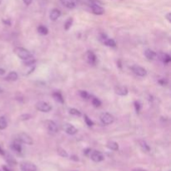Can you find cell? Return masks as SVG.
<instances>
[{"instance_id": "cell-30", "label": "cell", "mask_w": 171, "mask_h": 171, "mask_svg": "<svg viewBox=\"0 0 171 171\" xmlns=\"http://www.w3.org/2000/svg\"><path fill=\"white\" fill-rule=\"evenodd\" d=\"M7 161L10 164H16V160L13 156H11L10 154L7 155Z\"/></svg>"}, {"instance_id": "cell-33", "label": "cell", "mask_w": 171, "mask_h": 171, "mask_svg": "<svg viewBox=\"0 0 171 171\" xmlns=\"http://www.w3.org/2000/svg\"><path fill=\"white\" fill-rule=\"evenodd\" d=\"M134 107H135V111H136V113H139L140 109H141V105H140V104H139V102L138 101L134 102Z\"/></svg>"}, {"instance_id": "cell-42", "label": "cell", "mask_w": 171, "mask_h": 171, "mask_svg": "<svg viewBox=\"0 0 171 171\" xmlns=\"http://www.w3.org/2000/svg\"><path fill=\"white\" fill-rule=\"evenodd\" d=\"M133 171H146L143 170V169H140V168H136V169H134Z\"/></svg>"}, {"instance_id": "cell-10", "label": "cell", "mask_w": 171, "mask_h": 171, "mask_svg": "<svg viewBox=\"0 0 171 171\" xmlns=\"http://www.w3.org/2000/svg\"><path fill=\"white\" fill-rule=\"evenodd\" d=\"M60 2L64 7L70 9L76 8L79 4V0H60Z\"/></svg>"}, {"instance_id": "cell-14", "label": "cell", "mask_w": 171, "mask_h": 171, "mask_svg": "<svg viewBox=\"0 0 171 171\" xmlns=\"http://www.w3.org/2000/svg\"><path fill=\"white\" fill-rule=\"evenodd\" d=\"M114 91H115V93L118 95H120V96H125V95H127L128 93H129V90H128L127 87L121 86V85L116 86L115 88H114Z\"/></svg>"}, {"instance_id": "cell-22", "label": "cell", "mask_w": 171, "mask_h": 171, "mask_svg": "<svg viewBox=\"0 0 171 171\" xmlns=\"http://www.w3.org/2000/svg\"><path fill=\"white\" fill-rule=\"evenodd\" d=\"M8 126V121L6 120L4 116H1L0 117V130H5Z\"/></svg>"}, {"instance_id": "cell-5", "label": "cell", "mask_w": 171, "mask_h": 171, "mask_svg": "<svg viewBox=\"0 0 171 171\" xmlns=\"http://www.w3.org/2000/svg\"><path fill=\"white\" fill-rule=\"evenodd\" d=\"M36 109H37L38 110L41 111V112L48 113V112H49L52 109V107L47 102L39 101L36 104Z\"/></svg>"}, {"instance_id": "cell-21", "label": "cell", "mask_w": 171, "mask_h": 171, "mask_svg": "<svg viewBox=\"0 0 171 171\" xmlns=\"http://www.w3.org/2000/svg\"><path fill=\"white\" fill-rule=\"evenodd\" d=\"M139 145H140V147H141V149H143V151H145V152H149V150H150V147L148 145V143H146L144 140H143V139H140L139 141Z\"/></svg>"}, {"instance_id": "cell-8", "label": "cell", "mask_w": 171, "mask_h": 171, "mask_svg": "<svg viewBox=\"0 0 171 171\" xmlns=\"http://www.w3.org/2000/svg\"><path fill=\"white\" fill-rule=\"evenodd\" d=\"M99 39H100V41H101L104 44H105L106 46L113 47V48L116 47L115 41H114V39H112V38H109L107 37L105 34H102Z\"/></svg>"}, {"instance_id": "cell-23", "label": "cell", "mask_w": 171, "mask_h": 171, "mask_svg": "<svg viewBox=\"0 0 171 171\" xmlns=\"http://www.w3.org/2000/svg\"><path fill=\"white\" fill-rule=\"evenodd\" d=\"M38 32L40 34L46 35V34H48V33H49V29H48L45 26H43V25H39V26L38 27Z\"/></svg>"}, {"instance_id": "cell-32", "label": "cell", "mask_w": 171, "mask_h": 171, "mask_svg": "<svg viewBox=\"0 0 171 171\" xmlns=\"http://www.w3.org/2000/svg\"><path fill=\"white\" fill-rule=\"evenodd\" d=\"M79 95L81 96V97L83 98V99H87L88 97H89V94L88 93L87 91H79Z\"/></svg>"}, {"instance_id": "cell-43", "label": "cell", "mask_w": 171, "mask_h": 171, "mask_svg": "<svg viewBox=\"0 0 171 171\" xmlns=\"http://www.w3.org/2000/svg\"><path fill=\"white\" fill-rule=\"evenodd\" d=\"M3 169H4V171H10L9 170V168L7 166H3Z\"/></svg>"}, {"instance_id": "cell-18", "label": "cell", "mask_w": 171, "mask_h": 171, "mask_svg": "<svg viewBox=\"0 0 171 171\" xmlns=\"http://www.w3.org/2000/svg\"><path fill=\"white\" fill-rule=\"evenodd\" d=\"M18 78H19L18 74L15 71H12V72H10L9 74L7 75L6 79L9 80V81H16L18 79Z\"/></svg>"}, {"instance_id": "cell-26", "label": "cell", "mask_w": 171, "mask_h": 171, "mask_svg": "<svg viewBox=\"0 0 171 171\" xmlns=\"http://www.w3.org/2000/svg\"><path fill=\"white\" fill-rule=\"evenodd\" d=\"M57 152H58V154L60 155V156H62V157H68L69 156V154H68V153L65 151L64 149L62 148H58L57 149Z\"/></svg>"}, {"instance_id": "cell-24", "label": "cell", "mask_w": 171, "mask_h": 171, "mask_svg": "<svg viewBox=\"0 0 171 171\" xmlns=\"http://www.w3.org/2000/svg\"><path fill=\"white\" fill-rule=\"evenodd\" d=\"M161 59L164 64H170L171 61V57L168 54H161Z\"/></svg>"}, {"instance_id": "cell-37", "label": "cell", "mask_w": 171, "mask_h": 171, "mask_svg": "<svg viewBox=\"0 0 171 171\" xmlns=\"http://www.w3.org/2000/svg\"><path fill=\"white\" fill-rule=\"evenodd\" d=\"M3 23H5L6 25H9V26L11 25V21H10V20H6V19H4V20H3Z\"/></svg>"}, {"instance_id": "cell-45", "label": "cell", "mask_w": 171, "mask_h": 171, "mask_svg": "<svg viewBox=\"0 0 171 171\" xmlns=\"http://www.w3.org/2000/svg\"><path fill=\"white\" fill-rule=\"evenodd\" d=\"M1 3H2V0H0V4H1Z\"/></svg>"}, {"instance_id": "cell-19", "label": "cell", "mask_w": 171, "mask_h": 171, "mask_svg": "<svg viewBox=\"0 0 171 171\" xmlns=\"http://www.w3.org/2000/svg\"><path fill=\"white\" fill-rule=\"evenodd\" d=\"M53 97L55 99L56 101L59 102L61 104H64V97H63V95L61 94L60 92H54L53 93Z\"/></svg>"}, {"instance_id": "cell-6", "label": "cell", "mask_w": 171, "mask_h": 171, "mask_svg": "<svg viewBox=\"0 0 171 171\" xmlns=\"http://www.w3.org/2000/svg\"><path fill=\"white\" fill-rule=\"evenodd\" d=\"M85 59L88 64L90 65H95L97 63V57L93 51L88 50L85 54Z\"/></svg>"}, {"instance_id": "cell-41", "label": "cell", "mask_w": 171, "mask_h": 171, "mask_svg": "<svg viewBox=\"0 0 171 171\" xmlns=\"http://www.w3.org/2000/svg\"><path fill=\"white\" fill-rule=\"evenodd\" d=\"M5 74V70L0 68V75H4Z\"/></svg>"}, {"instance_id": "cell-11", "label": "cell", "mask_w": 171, "mask_h": 171, "mask_svg": "<svg viewBox=\"0 0 171 171\" xmlns=\"http://www.w3.org/2000/svg\"><path fill=\"white\" fill-rule=\"evenodd\" d=\"M45 126H46L47 130H49L51 133L56 134L59 131V128L55 124V122H54L53 120H47L45 121Z\"/></svg>"}, {"instance_id": "cell-36", "label": "cell", "mask_w": 171, "mask_h": 171, "mask_svg": "<svg viewBox=\"0 0 171 171\" xmlns=\"http://www.w3.org/2000/svg\"><path fill=\"white\" fill-rule=\"evenodd\" d=\"M23 3L25 4L26 5H30L31 4H32V2H33V0H23Z\"/></svg>"}, {"instance_id": "cell-7", "label": "cell", "mask_w": 171, "mask_h": 171, "mask_svg": "<svg viewBox=\"0 0 171 171\" xmlns=\"http://www.w3.org/2000/svg\"><path fill=\"white\" fill-rule=\"evenodd\" d=\"M131 70L134 72V74H136L137 76H139V77H144L147 74L146 70H144L143 67L139 66V65H134V66H132Z\"/></svg>"}, {"instance_id": "cell-34", "label": "cell", "mask_w": 171, "mask_h": 171, "mask_svg": "<svg viewBox=\"0 0 171 171\" xmlns=\"http://www.w3.org/2000/svg\"><path fill=\"white\" fill-rule=\"evenodd\" d=\"M21 120H28L29 119H31V116L29 114H23V115L20 117Z\"/></svg>"}, {"instance_id": "cell-4", "label": "cell", "mask_w": 171, "mask_h": 171, "mask_svg": "<svg viewBox=\"0 0 171 171\" xmlns=\"http://www.w3.org/2000/svg\"><path fill=\"white\" fill-rule=\"evenodd\" d=\"M20 169L22 171H38L37 166L28 161L22 162L20 164Z\"/></svg>"}, {"instance_id": "cell-20", "label": "cell", "mask_w": 171, "mask_h": 171, "mask_svg": "<svg viewBox=\"0 0 171 171\" xmlns=\"http://www.w3.org/2000/svg\"><path fill=\"white\" fill-rule=\"evenodd\" d=\"M107 147L111 149V150H118L119 149V144L114 142V141H109L108 143H107Z\"/></svg>"}, {"instance_id": "cell-16", "label": "cell", "mask_w": 171, "mask_h": 171, "mask_svg": "<svg viewBox=\"0 0 171 171\" xmlns=\"http://www.w3.org/2000/svg\"><path fill=\"white\" fill-rule=\"evenodd\" d=\"M144 56L149 60H153V59H154L156 58L157 54H156V53L154 51L151 50V49H146L144 51Z\"/></svg>"}, {"instance_id": "cell-2", "label": "cell", "mask_w": 171, "mask_h": 171, "mask_svg": "<svg viewBox=\"0 0 171 171\" xmlns=\"http://www.w3.org/2000/svg\"><path fill=\"white\" fill-rule=\"evenodd\" d=\"M17 140L19 141L20 143H23L25 144H28V145H32L33 143V139L26 133H20L17 135Z\"/></svg>"}, {"instance_id": "cell-38", "label": "cell", "mask_w": 171, "mask_h": 171, "mask_svg": "<svg viewBox=\"0 0 171 171\" xmlns=\"http://www.w3.org/2000/svg\"><path fill=\"white\" fill-rule=\"evenodd\" d=\"M170 16H171V14H170V13H169V14H166V19H167V20L170 23L171 22V19H170Z\"/></svg>"}, {"instance_id": "cell-15", "label": "cell", "mask_w": 171, "mask_h": 171, "mask_svg": "<svg viewBox=\"0 0 171 171\" xmlns=\"http://www.w3.org/2000/svg\"><path fill=\"white\" fill-rule=\"evenodd\" d=\"M61 16V12L60 10L57 9H54L50 12L49 14V18L52 21H56L57 19H59Z\"/></svg>"}, {"instance_id": "cell-17", "label": "cell", "mask_w": 171, "mask_h": 171, "mask_svg": "<svg viewBox=\"0 0 171 171\" xmlns=\"http://www.w3.org/2000/svg\"><path fill=\"white\" fill-rule=\"evenodd\" d=\"M11 147L12 149H14L15 152H18V153H21L22 151V146H21V143L18 141L17 139L16 140H14L13 143H12V145H11Z\"/></svg>"}, {"instance_id": "cell-9", "label": "cell", "mask_w": 171, "mask_h": 171, "mask_svg": "<svg viewBox=\"0 0 171 171\" xmlns=\"http://www.w3.org/2000/svg\"><path fill=\"white\" fill-rule=\"evenodd\" d=\"M90 158L93 162H101L104 160V154H102L100 151H98V150H94L90 153Z\"/></svg>"}, {"instance_id": "cell-40", "label": "cell", "mask_w": 171, "mask_h": 171, "mask_svg": "<svg viewBox=\"0 0 171 171\" xmlns=\"http://www.w3.org/2000/svg\"><path fill=\"white\" fill-rule=\"evenodd\" d=\"M0 154H1V155H4H4H5L4 150L3 149L1 148V146H0Z\"/></svg>"}, {"instance_id": "cell-1", "label": "cell", "mask_w": 171, "mask_h": 171, "mask_svg": "<svg viewBox=\"0 0 171 171\" xmlns=\"http://www.w3.org/2000/svg\"><path fill=\"white\" fill-rule=\"evenodd\" d=\"M14 53L22 60H27L28 59L33 58V54H31V52H29L28 49H26L24 48H22V47L15 48L14 49Z\"/></svg>"}, {"instance_id": "cell-39", "label": "cell", "mask_w": 171, "mask_h": 171, "mask_svg": "<svg viewBox=\"0 0 171 171\" xmlns=\"http://www.w3.org/2000/svg\"><path fill=\"white\" fill-rule=\"evenodd\" d=\"M90 153H91V149H87L84 150V154H85L86 155H88V154H90Z\"/></svg>"}, {"instance_id": "cell-12", "label": "cell", "mask_w": 171, "mask_h": 171, "mask_svg": "<svg viewBox=\"0 0 171 171\" xmlns=\"http://www.w3.org/2000/svg\"><path fill=\"white\" fill-rule=\"evenodd\" d=\"M63 130H64L67 134H70V135H74V134H77V132H78V130L74 127V125H70V124H64L63 125Z\"/></svg>"}, {"instance_id": "cell-25", "label": "cell", "mask_w": 171, "mask_h": 171, "mask_svg": "<svg viewBox=\"0 0 171 171\" xmlns=\"http://www.w3.org/2000/svg\"><path fill=\"white\" fill-rule=\"evenodd\" d=\"M72 24H73V19H72V18H70L69 19H67V20H66V22H65V23H64L65 30H69V29L71 28Z\"/></svg>"}, {"instance_id": "cell-3", "label": "cell", "mask_w": 171, "mask_h": 171, "mask_svg": "<svg viewBox=\"0 0 171 171\" xmlns=\"http://www.w3.org/2000/svg\"><path fill=\"white\" fill-rule=\"evenodd\" d=\"M99 118H100V121L102 122V124L104 125H111L114 121V116L110 114L109 113H102Z\"/></svg>"}, {"instance_id": "cell-44", "label": "cell", "mask_w": 171, "mask_h": 171, "mask_svg": "<svg viewBox=\"0 0 171 171\" xmlns=\"http://www.w3.org/2000/svg\"><path fill=\"white\" fill-rule=\"evenodd\" d=\"M2 92V89H1V88H0V93Z\"/></svg>"}, {"instance_id": "cell-35", "label": "cell", "mask_w": 171, "mask_h": 171, "mask_svg": "<svg viewBox=\"0 0 171 171\" xmlns=\"http://www.w3.org/2000/svg\"><path fill=\"white\" fill-rule=\"evenodd\" d=\"M159 83H160L161 85H166L168 83V81L165 79H161L159 80Z\"/></svg>"}, {"instance_id": "cell-31", "label": "cell", "mask_w": 171, "mask_h": 171, "mask_svg": "<svg viewBox=\"0 0 171 171\" xmlns=\"http://www.w3.org/2000/svg\"><path fill=\"white\" fill-rule=\"evenodd\" d=\"M35 63V59H33V58H31V59H28L27 60H24V64L26 66H31L33 64Z\"/></svg>"}, {"instance_id": "cell-13", "label": "cell", "mask_w": 171, "mask_h": 171, "mask_svg": "<svg viewBox=\"0 0 171 171\" xmlns=\"http://www.w3.org/2000/svg\"><path fill=\"white\" fill-rule=\"evenodd\" d=\"M90 7H91L92 12L94 14H97V15H102V14H104V9L102 8L100 5L93 3V4H91V5H90Z\"/></svg>"}, {"instance_id": "cell-27", "label": "cell", "mask_w": 171, "mask_h": 171, "mask_svg": "<svg viewBox=\"0 0 171 171\" xmlns=\"http://www.w3.org/2000/svg\"><path fill=\"white\" fill-rule=\"evenodd\" d=\"M92 104L94 107H96V108H98V107L101 106L102 102L100 101V100H99V99H97V98H93V99H92Z\"/></svg>"}, {"instance_id": "cell-29", "label": "cell", "mask_w": 171, "mask_h": 171, "mask_svg": "<svg viewBox=\"0 0 171 171\" xmlns=\"http://www.w3.org/2000/svg\"><path fill=\"white\" fill-rule=\"evenodd\" d=\"M70 113L71 114H73V115L75 116H81V112L78 109H70Z\"/></svg>"}, {"instance_id": "cell-28", "label": "cell", "mask_w": 171, "mask_h": 171, "mask_svg": "<svg viewBox=\"0 0 171 171\" xmlns=\"http://www.w3.org/2000/svg\"><path fill=\"white\" fill-rule=\"evenodd\" d=\"M83 119H84V121H85L86 125H88V127H92L93 125V122L91 120V119H89V118H88V115L84 114V116H83Z\"/></svg>"}]
</instances>
